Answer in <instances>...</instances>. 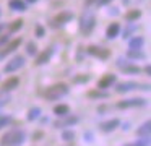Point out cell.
Wrapping results in <instances>:
<instances>
[{"label":"cell","mask_w":151,"mask_h":146,"mask_svg":"<svg viewBox=\"0 0 151 146\" xmlns=\"http://www.w3.org/2000/svg\"><path fill=\"white\" fill-rule=\"evenodd\" d=\"M72 19H73V13L72 12H60L59 15H55L52 18L50 26H52V28H60V26L67 24V23L72 21Z\"/></svg>","instance_id":"ba28073f"},{"label":"cell","mask_w":151,"mask_h":146,"mask_svg":"<svg viewBox=\"0 0 151 146\" xmlns=\"http://www.w3.org/2000/svg\"><path fill=\"white\" fill-rule=\"evenodd\" d=\"M86 54L88 55H93L96 58H101V60H107L111 57V52L104 47H99V45H88L86 47Z\"/></svg>","instance_id":"9c48e42d"},{"label":"cell","mask_w":151,"mask_h":146,"mask_svg":"<svg viewBox=\"0 0 151 146\" xmlns=\"http://www.w3.org/2000/svg\"><path fill=\"white\" fill-rule=\"evenodd\" d=\"M12 101V96L8 91H4V89H0V107H5L8 102Z\"/></svg>","instance_id":"603a6c76"},{"label":"cell","mask_w":151,"mask_h":146,"mask_svg":"<svg viewBox=\"0 0 151 146\" xmlns=\"http://www.w3.org/2000/svg\"><path fill=\"white\" fill-rule=\"evenodd\" d=\"M150 132H151V122H150V120H146V122H145L143 125L137 130V133H138L140 138H143V136H145V138H150Z\"/></svg>","instance_id":"ac0fdd59"},{"label":"cell","mask_w":151,"mask_h":146,"mask_svg":"<svg viewBox=\"0 0 151 146\" xmlns=\"http://www.w3.org/2000/svg\"><path fill=\"white\" fill-rule=\"evenodd\" d=\"M62 138L65 140V141H73V140H75V133L70 128H63L62 130Z\"/></svg>","instance_id":"484cf974"},{"label":"cell","mask_w":151,"mask_h":146,"mask_svg":"<svg viewBox=\"0 0 151 146\" xmlns=\"http://www.w3.org/2000/svg\"><path fill=\"white\" fill-rule=\"evenodd\" d=\"M140 16H141L140 10H132V12H128L127 15H125V18H127V21H133V19L140 18Z\"/></svg>","instance_id":"83f0119b"},{"label":"cell","mask_w":151,"mask_h":146,"mask_svg":"<svg viewBox=\"0 0 151 146\" xmlns=\"http://www.w3.org/2000/svg\"><path fill=\"white\" fill-rule=\"evenodd\" d=\"M0 15H2V10H0Z\"/></svg>","instance_id":"7bdbcfd3"},{"label":"cell","mask_w":151,"mask_h":146,"mask_svg":"<svg viewBox=\"0 0 151 146\" xmlns=\"http://www.w3.org/2000/svg\"><path fill=\"white\" fill-rule=\"evenodd\" d=\"M145 44V39L141 36H135V37L128 39V49H141Z\"/></svg>","instance_id":"d6986e66"},{"label":"cell","mask_w":151,"mask_h":146,"mask_svg":"<svg viewBox=\"0 0 151 146\" xmlns=\"http://www.w3.org/2000/svg\"><path fill=\"white\" fill-rule=\"evenodd\" d=\"M52 55H54V49L52 47L44 49V50L36 57V62H34V63H36V65H46V63H49V60L52 58Z\"/></svg>","instance_id":"7c38bea8"},{"label":"cell","mask_w":151,"mask_h":146,"mask_svg":"<svg viewBox=\"0 0 151 146\" xmlns=\"http://www.w3.org/2000/svg\"><path fill=\"white\" fill-rule=\"evenodd\" d=\"M94 24H96V15L91 10H86L80 18V31H81V34L88 36L94 29Z\"/></svg>","instance_id":"3957f363"},{"label":"cell","mask_w":151,"mask_h":146,"mask_svg":"<svg viewBox=\"0 0 151 146\" xmlns=\"http://www.w3.org/2000/svg\"><path fill=\"white\" fill-rule=\"evenodd\" d=\"M85 81H89V76H86V75H80L78 78H73V83H85Z\"/></svg>","instance_id":"d6a6232c"},{"label":"cell","mask_w":151,"mask_h":146,"mask_svg":"<svg viewBox=\"0 0 151 146\" xmlns=\"http://www.w3.org/2000/svg\"><path fill=\"white\" fill-rule=\"evenodd\" d=\"M85 140L88 143H93V140H94V136H93V133H85Z\"/></svg>","instance_id":"d590c367"},{"label":"cell","mask_w":151,"mask_h":146,"mask_svg":"<svg viewBox=\"0 0 151 146\" xmlns=\"http://www.w3.org/2000/svg\"><path fill=\"white\" fill-rule=\"evenodd\" d=\"M146 106V99L141 97H132V99H124L117 102V109H132V107H143Z\"/></svg>","instance_id":"52a82bcc"},{"label":"cell","mask_w":151,"mask_h":146,"mask_svg":"<svg viewBox=\"0 0 151 146\" xmlns=\"http://www.w3.org/2000/svg\"><path fill=\"white\" fill-rule=\"evenodd\" d=\"M120 68V71L122 73H127V75H138V73H141V68L140 67H137V65H133V63H125V65H122V67H119Z\"/></svg>","instance_id":"2e32d148"},{"label":"cell","mask_w":151,"mask_h":146,"mask_svg":"<svg viewBox=\"0 0 151 146\" xmlns=\"http://www.w3.org/2000/svg\"><path fill=\"white\" fill-rule=\"evenodd\" d=\"M119 32H120V24H119V23H111V24L107 26V29H106V37L114 39L119 36Z\"/></svg>","instance_id":"5bb4252c"},{"label":"cell","mask_w":151,"mask_h":146,"mask_svg":"<svg viewBox=\"0 0 151 146\" xmlns=\"http://www.w3.org/2000/svg\"><path fill=\"white\" fill-rule=\"evenodd\" d=\"M68 84L67 83H55L52 84V86H49L46 89V93H44V97H46L47 101H59L62 99V97H65L67 94H68Z\"/></svg>","instance_id":"7a4b0ae2"},{"label":"cell","mask_w":151,"mask_h":146,"mask_svg":"<svg viewBox=\"0 0 151 146\" xmlns=\"http://www.w3.org/2000/svg\"><path fill=\"white\" fill-rule=\"evenodd\" d=\"M135 89H143V91H150V84L148 83H137V81H124L119 83L115 86L117 93H128V91H135Z\"/></svg>","instance_id":"277c9868"},{"label":"cell","mask_w":151,"mask_h":146,"mask_svg":"<svg viewBox=\"0 0 151 146\" xmlns=\"http://www.w3.org/2000/svg\"><path fill=\"white\" fill-rule=\"evenodd\" d=\"M36 50H37L36 42H28V44H26V52L29 55H36Z\"/></svg>","instance_id":"4dcf8cb0"},{"label":"cell","mask_w":151,"mask_h":146,"mask_svg":"<svg viewBox=\"0 0 151 146\" xmlns=\"http://www.w3.org/2000/svg\"><path fill=\"white\" fill-rule=\"evenodd\" d=\"M24 140H26L24 130L13 128L0 138V146H21L24 143Z\"/></svg>","instance_id":"6da1fadb"},{"label":"cell","mask_w":151,"mask_h":146,"mask_svg":"<svg viewBox=\"0 0 151 146\" xmlns=\"http://www.w3.org/2000/svg\"><path fill=\"white\" fill-rule=\"evenodd\" d=\"M109 2H112V0H86V2H85V5H86V6H91V5L102 6V5H107Z\"/></svg>","instance_id":"4316f807"},{"label":"cell","mask_w":151,"mask_h":146,"mask_svg":"<svg viewBox=\"0 0 151 146\" xmlns=\"http://www.w3.org/2000/svg\"><path fill=\"white\" fill-rule=\"evenodd\" d=\"M135 29H137V26H135V24L128 26V28H127V29H125V31H124V37H125V39H127V37H130V36H132V32H133Z\"/></svg>","instance_id":"1f68e13d"},{"label":"cell","mask_w":151,"mask_h":146,"mask_svg":"<svg viewBox=\"0 0 151 146\" xmlns=\"http://www.w3.org/2000/svg\"><path fill=\"white\" fill-rule=\"evenodd\" d=\"M28 2H29V3H34V2H37V0H28Z\"/></svg>","instance_id":"b9f144b4"},{"label":"cell","mask_w":151,"mask_h":146,"mask_svg":"<svg viewBox=\"0 0 151 146\" xmlns=\"http://www.w3.org/2000/svg\"><path fill=\"white\" fill-rule=\"evenodd\" d=\"M21 42H23V41H21V37H17V39H13V41H10V42H8V45H7V47H5L4 50L0 52V60H2L4 57H7V55H10L12 52H15V50H17V49L21 45Z\"/></svg>","instance_id":"8fae6325"},{"label":"cell","mask_w":151,"mask_h":146,"mask_svg":"<svg viewBox=\"0 0 151 146\" xmlns=\"http://www.w3.org/2000/svg\"><path fill=\"white\" fill-rule=\"evenodd\" d=\"M12 123V117L10 115H0V128H4V127L10 125Z\"/></svg>","instance_id":"f546056e"},{"label":"cell","mask_w":151,"mask_h":146,"mask_svg":"<svg viewBox=\"0 0 151 146\" xmlns=\"http://www.w3.org/2000/svg\"><path fill=\"white\" fill-rule=\"evenodd\" d=\"M24 63H26V60H24L23 55H15V57L10 58V62L4 67V71H5V73H13V71L23 68Z\"/></svg>","instance_id":"8992f818"},{"label":"cell","mask_w":151,"mask_h":146,"mask_svg":"<svg viewBox=\"0 0 151 146\" xmlns=\"http://www.w3.org/2000/svg\"><path fill=\"white\" fill-rule=\"evenodd\" d=\"M70 112V107L67 106V104H57L55 107H54V114H55L57 117H62V115H67V114Z\"/></svg>","instance_id":"7402d4cb"},{"label":"cell","mask_w":151,"mask_h":146,"mask_svg":"<svg viewBox=\"0 0 151 146\" xmlns=\"http://www.w3.org/2000/svg\"><path fill=\"white\" fill-rule=\"evenodd\" d=\"M8 41H10V36H0V47H2V45H4V44H7V42Z\"/></svg>","instance_id":"e575fe53"},{"label":"cell","mask_w":151,"mask_h":146,"mask_svg":"<svg viewBox=\"0 0 151 146\" xmlns=\"http://www.w3.org/2000/svg\"><path fill=\"white\" fill-rule=\"evenodd\" d=\"M143 71H145V73L148 75V76H150V71H151V70H150V65H146V67H145V70H143Z\"/></svg>","instance_id":"f35d334b"},{"label":"cell","mask_w":151,"mask_h":146,"mask_svg":"<svg viewBox=\"0 0 151 146\" xmlns=\"http://www.w3.org/2000/svg\"><path fill=\"white\" fill-rule=\"evenodd\" d=\"M115 83V75H104V76H101V80L98 81V88L99 89H107V88H111L112 84Z\"/></svg>","instance_id":"4fadbf2b"},{"label":"cell","mask_w":151,"mask_h":146,"mask_svg":"<svg viewBox=\"0 0 151 146\" xmlns=\"http://www.w3.org/2000/svg\"><path fill=\"white\" fill-rule=\"evenodd\" d=\"M21 28H23V19H17V21L12 23V26L8 29H10V32H17V31H20Z\"/></svg>","instance_id":"f1b7e54d"},{"label":"cell","mask_w":151,"mask_h":146,"mask_svg":"<svg viewBox=\"0 0 151 146\" xmlns=\"http://www.w3.org/2000/svg\"><path fill=\"white\" fill-rule=\"evenodd\" d=\"M18 84H20V80H18L17 76H10L8 80H5L4 83H2V89H4V91H8V93H10V91L15 89Z\"/></svg>","instance_id":"9a60e30c"},{"label":"cell","mask_w":151,"mask_h":146,"mask_svg":"<svg viewBox=\"0 0 151 146\" xmlns=\"http://www.w3.org/2000/svg\"><path fill=\"white\" fill-rule=\"evenodd\" d=\"M36 37H44V28L41 24H36Z\"/></svg>","instance_id":"836d02e7"},{"label":"cell","mask_w":151,"mask_h":146,"mask_svg":"<svg viewBox=\"0 0 151 146\" xmlns=\"http://www.w3.org/2000/svg\"><path fill=\"white\" fill-rule=\"evenodd\" d=\"M124 146H150V138H140L137 141H132V143H127Z\"/></svg>","instance_id":"d4e9b609"},{"label":"cell","mask_w":151,"mask_h":146,"mask_svg":"<svg viewBox=\"0 0 151 146\" xmlns=\"http://www.w3.org/2000/svg\"><path fill=\"white\" fill-rule=\"evenodd\" d=\"M119 125H120V120L119 119H111V120H106V122L99 123V130L104 133H111L115 128H119Z\"/></svg>","instance_id":"30bf717a"},{"label":"cell","mask_w":151,"mask_h":146,"mask_svg":"<svg viewBox=\"0 0 151 146\" xmlns=\"http://www.w3.org/2000/svg\"><path fill=\"white\" fill-rule=\"evenodd\" d=\"M80 122V117L78 115H62L54 122V128H59V130H63V128H70V127L76 125Z\"/></svg>","instance_id":"5b68a950"},{"label":"cell","mask_w":151,"mask_h":146,"mask_svg":"<svg viewBox=\"0 0 151 146\" xmlns=\"http://www.w3.org/2000/svg\"><path fill=\"white\" fill-rule=\"evenodd\" d=\"M124 3H125V5H127V3H130V0H124Z\"/></svg>","instance_id":"60d3db41"},{"label":"cell","mask_w":151,"mask_h":146,"mask_svg":"<svg viewBox=\"0 0 151 146\" xmlns=\"http://www.w3.org/2000/svg\"><path fill=\"white\" fill-rule=\"evenodd\" d=\"M145 57H146V55H145L140 49H130V50L127 52V58H130V60H143Z\"/></svg>","instance_id":"ffe728a7"},{"label":"cell","mask_w":151,"mask_h":146,"mask_svg":"<svg viewBox=\"0 0 151 146\" xmlns=\"http://www.w3.org/2000/svg\"><path fill=\"white\" fill-rule=\"evenodd\" d=\"M88 97L89 99H107L109 97V93H106L104 89H91L88 91Z\"/></svg>","instance_id":"e0dca14e"},{"label":"cell","mask_w":151,"mask_h":146,"mask_svg":"<svg viewBox=\"0 0 151 146\" xmlns=\"http://www.w3.org/2000/svg\"><path fill=\"white\" fill-rule=\"evenodd\" d=\"M41 136H42V133H41V132H39V133H34V135H33V140L36 141V140H39V138H41Z\"/></svg>","instance_id":"8d00e7d4"},{"label":"cell","mask_w":151,"mask_h":146,"mask_svg":"<svg viewBox=\"0 0 151 146\" xmlns=\"http://www.w3.org/2000/svg\"><path fill=\"white\" fill-rule=\"evenodd\" d=\"M117 13H119L117 8H111V10H109V15H117Z\"/></svg>","instance_id":"74e56055"},{"label":"cell","mask_w":151,"mask_h":146,"mask_svg":"<svg viewBox=\"0 0 151 146\" xmlns=\"http://www.w3.org/2000/svg\"><path fill=\"white\" fill-rule=\"evenodd\" d=\"M41 115V107H33V109H29V112H28V120L29 122H34L36 119H39Z\"/></svg>","instance_id":"cb8c5ba5"},{"label":"cell","mask_w":151,"mask_h":146,"mask_svg":"<svg viewBox=\"0 0 151 146\" xmlns=\"http://www.w3.org/2000/svg\"><path fill=\"white\" fill-rule=\"evenodd\" d=\"M8 6L12 10H17V12H24L26 10V3L23 0H10L8 2Z\"/></svg>","instance_id":"44dd1931"},{"label":"cell","mask_w":151,"mask_h":146,"mask_svg":"<svg viewBox=\"0 0 151 146\" xmlns=\"http://www.w3.org/2000/svg\"><path fill=\"white\" fill-rule=\"evenodd\" d=\"M4 28H5V24H0V32L4 31Z\"/></svg>","instance_id":"ab89813d"}]
</instances>
